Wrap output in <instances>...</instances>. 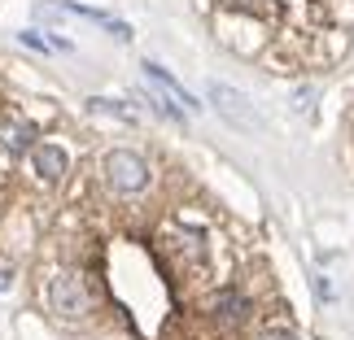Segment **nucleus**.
I'll return each instance as SVG.
<instances>
[{
	"instance_id": "nucleus-1",
	"label": "nucleus",
	"mask_w": 354,
	"mask_h": 340,
	"mask_svg": "<svg viewBox=\"0 0 354 340\" xmlns=\"http://www.w3.org/2000/svg\"><path fill=\"white\" fill-rule=\"evenodd\" d=\"M44 297H48V306L57 310V314H66V319H75V314H88V310H92L88 283H84V275H75V270H57V275L48 279Z\"/></svg>"
},
{
	"instance_id": "nucleus-2",
	"label": "nucleus",
	"mask_w": 354,
	"mask_h": 340,
	"mask_svg": "<svg viewBox=\"0 0 354 340\" xmlns=\"http://www.w3.org/2000/svg\"><path fill=\"white\" fill-rule=\"evenodd\" d=\"M105 179H110L114 192H140L149 183V166L131 148H114V153H105Z\"/></svg>"
},
{
	"instance_id": "nucleus-3",
	"label": "nucleus",
	"mask_w": 354,
	"mask_h": 340,
	"mask_svg": "<svg viewBox=\"0 0 354 340\" xmlns=\"http://www.w3.org/2000/svg\"><path fill=\"white\" fill-rule=\"evenodd\" d=\"M35 122L26 118V114H18V110H5L0 114V153L5 157H22V153H31V148L39 144L35 140Z\"/></svg>"
},
{
	"instance_id": "nucleus-4",
	"label": "nucleus",
	"mask_w": 354,
	"mask_h": 340,
	"mask_svg": "<svg viewBox=\"0 0 354 340\" xmlns=\"http://www.w3.org/2000/svg\"><path fill=\"white\" fill-rule=\"evenodd\" d=\"M210 101H214V110H219L227 122H236V127H245V131H263V118L254 114V105L245 101L236 88H227V83H210Z\"/></svg>"
},
{
	"instance_id": "nucleus-5",
	"label": "nucleus",
	"mask_w": 354,
	"mask_h": 340,
	"mask_svg": "<svg viewBox=\"0 0 354 340\" xmlns=\"http://www.w3.org/2000/svg\"><path fill=\"white\" fill-rule=\"evenodd\" d=\"M31 166L39 174V183H62L66 170H71V157H66V148H57V144H35L31 148Z\"/></svg>"
},
{
	"instance_id": "nucleus-6",
	"label": "nucleus",
	"mask_w": 354,
	"mask_h": 340,
	"mask_svg": "<svg viewBox=\"0 0 354 340\" xmlns=\"http://www.w3.org/2000/svg\"><path fill=\"white\" fill-rule=\"evenodd\" d=\"M145 79H149V83H153V88L162 92V97H171L175 105H180V110H197V105H201V101H193V97H188V92H184L180 83H175V79H171L167 70H162L158 61H145Z\"/></svg>"
},
{
	"instance_id": "nucleus-7",
	"label": "nucleus",
	"mask_w": 354,
	"mask_h": 340,
	"mask_svg": "<svg viewBox=\"0 0 354 340\" xmlns=\"http://www.w3.org/2000/svg\"><path fill=\"white\" fill-rule=\"evenodd\" d=\"M214 319L227 323V328H232V323H245L250 319V301H245L241 292H219L214 297Z\"/></svg>"
},
{
	"instance_id": "nucleus-8",
	"label": "nucleus",
	"mask_w": 354,
	"mask_h": 340,
	"mask_svg": "<svg viewBox=\"0 0 354 340\" xmlns=\"http://www.w3.org/2000/svg\"><path fill=\"white\" fill-rule=\"evenodd\" d=\"M92 114H114L122 122H136V110H127V105H118V101H105V97H92Z\"/></svg>"
},
{
	"instance_id": "nucleus-9",
	"label": "nucleus",
	"mask_w": 354,
	"mask_h": 340,
	"mask_svg": "<svg viewBox=\"0 0 354 340\" xmlns=\"http://www.w3.org/2000/svg\"><path fill=\"white\" fill-rule=\"evenodd\" d=\"M258 340H297V336H293V328H267Z\"/></svg>"
},
{
	"instance_id": "nucleus-10",
	"label": "nucleus",
	"mask_w": 354,
	"mask_h": 340,
	"mask_svg": "<svg viewBox=\"0 0 354 340\" xmlns=\"http://www.w3.org/2000/svg\"><path fill=\"white\" fill-rule=\"evenodd\" d=\"M310 101H315V88H302V92H297V110H310Z\"/></svg>"
},
{
	"instance_id": "nucleus-11",
	"label": "nucleus",
	"mask_w": 354,
	"mask_h": 340,
	"mask_svg": "<svg viewBox=\"0 0 354 340\" xmlns=\"http://www.w3.org/2000/svg\"><path fill=\"white\" fill-rule=\"evenodd\" d=\"M22 44H31V48H48V39H39L35 31H22Z\"/></svg>"
}]
</instances>
